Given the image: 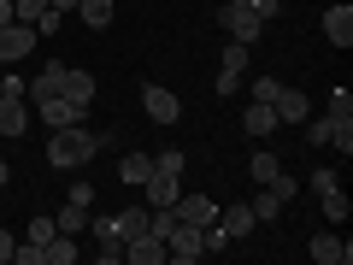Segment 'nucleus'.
<instances>
[{
  "label": "nucleus",
  "instance_id": "aec40b11",
  "mask_svg": "<svg viewBox=\"0 0 353 265\" xmlns=\"http://www.w3.org/2000/svg\"><path fill=\"white\" fill-rule=\"evenodd\" d=\"M118 230H124V242L141 236V230H148V201H130L124 213H118Z\"/></svg>",
  "mask_w": 353,
  "mask_h": 265
},
{
  "label": "nucleus",
  "instance_id": "bb28decb",
  "mask_svg": "<svg viewBox=\"0 0 353 265\" xmlns=\"http://www.w3.org/2000/svg\"><path fill=\"white\" fill-rule=\"evenodd\" d=\"M283 165H277V153H253V183H271Z\"/></svg>",
  "mask_w": 353,
  "mask_h": 265
},
{
  "label": "nucleus",
  "instance_id": "37998d69",
  "mask_svg": "<svg viewBox=\"0 0 353 265\" xmlns=\"http://www.w3.org/2000/svg\"><path fill=\"white\" fill-rule=\"evenodd\" d=\"M0 71H6V65H0Z\"/></svg>",
  "mask_w": 353,
  "mask_h": 265
},
{
  "label": "nucleus",
  "instance_id": "423d86ee",
  "mask_svg": "<svg viewBox=\"0 0 353 265\" xmlns=\"http://www.w3.org/2000/svg\"><path fill=\"white\" fill-rule=\"evenodd\" d=\"M141 106H148V118H153V124H176V118H183V101H176L171 88H159V83H148V88H141Z\"/></svg>",
  "mask_w": 353,
  "mask_h": 265
},
{
  "label": "nucleus",
  "instance_id": "f704fd0d",
  "mask_svg": "<svg viewBox=\"0 0 353 265\" xmlns=\"http://www.w3.org/2000/svg\"><path fill=\"white\" fill-rule=\"evenodd\" d=\"M65 201H77V206H94V183H83V177H77V183H71V195H65Z\"/></svg>",
  "mask_w": 353,
  "mask_h": 265
},
{
  "label": "nucleus",
  "instance_id": "9d476101",
  "mask_svg": "<svg viewBox=\"0 0 353 265\" xmlns=\"http://www.w3.org/2000/svg\"><path fill=\"white\" fill-rule=\"evenodd\" d=\"M306 248H312V259H318V265H347V259H353V248L336 236V230H318Z\"/></svg>",
  "mask_w": 353,
  "mask_h": 265
},
{
  "label": "nucleus",
  "instance_id": "b1692460",
  "mask_svg": "<svg viewBox=\"0 0 353 265\" xmlns=\"http://www.w3.org/2000/svg\"><path fill=\"white\" fill-rule=\"evenodd\" d=\"M248 206H253V218H259V224H271V218L283 213V201H277V195H271V189H259V195H253Z\"/></svg>",
  "mask_w": 353,
  "mask_h": 265
},
{
  "label": "nucleus",
  "instance_id": "ea45409f",
  "mask_svg": "<svg viewBox=\"0 0 353 265\" xmlns=\"http://www.w3.org/2000/svg\"><path fill=\"white\" fill-rule=\"evenodd\" d=\"M12 24V0H0V30Z\"/></svg>",
  "mask_w": 353,
  "mask_h": 265
},
{
  "label": "nucleus",
  "instance_id": "4c0bfd02",
  "mask_svg": "<svg viewBox=\"0 0 353 265\" xmlns=\"http://www.w3.org/2000/svg\"><path fill=\"white\" fill-rule=\"evenodd\" d=\"M12 248H18V236H12V230H0V265H12Z\"/></svg>",
  "mask_w": 353,
  "mask_h": 265
},
{
  "label": "nucleus",
  "instance_id": "7c9ffc66",
  "mask_svg": "<svg viewBox=\"0 0 353 265\" xmlns=\"http://www.w3.org/2000/svg\"><path fill=\"white\" fill-rule=\"evenodd\" d=\"M277 88H283L277 77H259V83L248 88V101H265V106H271V101H277Z\"/></svg>",
  "mask_w": 353,
  "mask_h": 265
},
{
  "label": "nucleus",
  "instance_id": "7ed1b4c3",
  "mask_svg": "<svg viewBox=\"0 0 353 265\" xmlns=\"http://www.w3.org/2000/svg\"><path fill=\"white\" fill-rule=\"evenodd\" d=\"M36 24H18V18H12V24H6V30H0V65H18V59H30V53H36Z\"/></svg>",
  "mask_w": 353,
  "mask_h": 265
},
{
  "label": "nucleus",
  "instance_id": "79ce46f5",
  "mask_svg": "<svg viewBox=\"0 0 353 265\" xmlns=\"http://www.w3.org/2000/svg\"><path fill=\"white\" fill-rule=\"evenodd\" d=\"M241 6H253V0H241Z\"/></svg>",
  "mask_w": 353,
  "mask_h": 265
},
{
  "label": "nucleus",
  "instance_id": "c756f323",
  "mask_svg": "<svg viewBox=\"0 0 353 265\" xmlns=\"http://www.w3.org/2000/svg\"><path fill=\"white\" fill-rule=\"evenodd\" d=\"M218 71H248V48H241V41H230V48H224V65H218Z\"/></svg>",
  "mask_w": 353,
  "mask_h": 265
},
{
  "label": "nucleus",
  "instance_id": "2f4dec72",
  "mask_svg": "<svg viewBox=\"0 0 353 265\" xmlns=\"http://www.w3.org/2000/svg\"><path fill=\"white\" fill-rule=\"evenodd\" d=\"M330 118H353V95L341 83H336V95H330Z\"/></svg>",
  "mask_w": 353,
  "mask_h": 265
},
{
  "label": "nucleus",
  "instance_id": "0eeeda50",
  "mask_svg": "<svg viewBox=\"0 0 353 265\" xmlns=\"http://www.w3.org/2000/svg\"><path fill=\"white\" fill-rule=\"evenodd\" d=\"M253 224H259V218H253V206H248V201H224V206H218V230H224L230 242L253 236Z\"/></svg>",
  "mask_w": 353,
  "mask_h": 265
},
{
  "label": "nucleus",
  "instance_id": "f257e3e1",
  "mask_svg": "<svg viewBox=\"0 0 353 265\" xmlns=\"http://www.w3.org/2000/svg\"><path fill=\"white\" fill-rule=\"evenodd\" d=\"M101 148H106V136H101V130H88V124L48 130V165H53V171H83Z\"/></svg>",
  "mask_w": 353,
  "mask_h": 265
},
{
  "label": "nucleus",
  "instance_id": "a19ab883",
  "mask_svg": "<svg viewBox=\"0 0 353 265\" xmlns=\"http://www.w3.org/2000/svg\"><path fill=\"white\" fill-rule=\"evenodd\" d=\"M6 177H12V171H6V159H0V189H6Z\"/></svg>",
  "mask_w": 353,
  "mask_h": 265
},
{
  "label": "nucleus",
  "instance_id": "a211bd4d",
  "mask_svg": "<svg viewBox=\"0 0 353 265\" xmlns=\"http://www.w3.org/2000/svg\"><path fill=\"white\" fill-rule=\"evenodd\" d=\"M148 171H153V153H124V159H118V177H124V183H148Z\"/></svg>",
  "mask_w": 353,
  "mask_h": 265
},
{
  "label": "nucleus",
  "instance_id": "5701e85b",
  "mask_svg": "<svg viewBox=\"0 0 353 265\" xmlns=\"http://www.w3.org/2000/svg\"><path fill=\"white\" fill-rule=\"evenodd\" d=\"M153 171L183 177V171H189V153H183V148H159V153H153Z\"/></svg>",
  "mask_w": 353,
  "mask_h": 265
},
{
  "label": "nucleus",
  "instance_id": "4be33fe9",
  "mask_svg": "<svg viewBox=\"0 0 353 265\" xmlns=\"http://www.w3.org/2000/svg\"><path fill=\"white\" fill-rule=\"evenodd\" d=\"M41 253H48V265H71V259H77V253H83V248H77V242H71V236H65V230H59V236H53V242H48V248H41Z\"/></svg>",
  "mask_w": 353,
  "mask_h": 265
},
{
  "label": "nucleus",
  "instance_id": "ddd939ff",
  "mask_svg": "<svg viewBox=\"0 0 353 265\" xmlns=\"http://www.w3.org/2000/svg\"><path fill=\"white\" fill-rule=\"evenodd\" d=\"M148 206H171L176 195H183V177H171V171H148Z\"/></svg>",
  "mask_w": 353,
  "mask_h": 265
},
{
  "label": "nucleus",
  "instance_id": "a878e982",
  "mask_svg": "<svg viewBox=\"0 0 353 265\" xmlns=\"http://www.w3.org/2000/svg\"><path fill=\"white\" fill-rule=\"evenodd\" d=\"M336 189H341V177L330 171V165H318V171H312V195L324 201V195H336Z\"/></svg>",
  "mask_w": 353,
  "mask_h": 265
},
{
  "label": "nucleus",
  "instance_id": "39448f33",
  "mask_svg": "<svg viewBox=\"0 0 353 265\" xmlns=\"http://www.w3.org/2000/svg\"><path fill=\"white\" fill-rule=\"evenodd\" d=\"M36 118H41L48 130H65V124H83V118H88V106L65 101V95H48V101H36Z\"/></svg>",
  "mask_w": 353,
  "mask_h": 265
},
{
  "label": "nucleus",
  "instance_id": "2eb2a0df",
  "mask_svg": "<svg viewBox=\"0 0 353 265\" xmlns=\"http://www.w3.org/2000/svg\"><path fill=\"white\" fill-rule=\"evenodd\" d=\"M24 130H30V106L24 101H12V95H0V136H24Z\"/></svg>",
  "mask_w": 353,
  "mask_h": 265
},
{
  "label": "nucleus",
  "instance_id": "f3484780",
  "mask_svg": "<svg viewBox=\"0 0 353 265\" xmlns=\"http://www.w3.org/2000/svg\"><path fill=\"white\" fill-rule=\"evenodd\" d=\"M59 95H65V101H77V106H94V77H88V71H65Z\"/></svg>",
  "mask_w": 353,
  "mask_h": 265
},
{
  "label": "nucleus",
  "instance_id": "6e6552de",
  "mask_svg": "<svg viewBox=\"0 0 353 265\" xmlns=\"http://www.w3.org/2000/svg\"><path fill=\"white\" fill-rule=\"evenodd\" d=\"M124 259H130V265H165L171 253H165V236L141 230V236H130V242H124Z\"/></svg>",
  "mask_w": 353,
  "mask_h": 265
},
{
  "label": "nucleus",
  "instance_id": "20e7f679",
  "mask_svg": "<svg viewBox=\"0 0 353 265\" xmlns=\"http://www.w3.org/2000/svg\"><path fill=\"white\" fill-rule=\"evenodd\" d=\"M171 213H176V224H194V230L218 224V201H206V195H189V189L171 201Z\"/></svg>",
  "mask_w": 353,
  "mask_h": 265
},
{
  "label": "nucleus",
  "instance_id": "dca6fc26",
  "mask_svg": "<svg viewBox=\"0 0 353 265\" xmlns=\"http://www.w3.org/2000/svg\"><path fill=\"white\" fill-rule=\"evenodd\" d=\"M241 130H248L253 141H265L271 130H277V112H271L265 101H248V112H241Z\"/></svg>",
  "mask_w": 353,
  "mask_h": 265
},
{
  "label": "nucleus",
  "instance_id": "6ab92c4d",
  "mask_svg": "<svg viewBox=\"0 0 353 265\" xmlns=\"http://www.w3.org/2000/svg\"><path fill=\"white\" fill-rule=\"evenodd\" d=\"M77 12H83V24H88V30H106L118 6H112V0H77Z\"/></svg>",
  "mask_w": 353,
  "mask_h": 265
},
{
  "label": "nucleus",
  "instance_id": "72a5a7b5",
  "mask_svg": "<svg viewBox=\"0 0 353 265\" xmlns=\"http://www.w3.org/2000/svg\"><path fill=\"white\" fill-rule=\"evenodd\" d=\"M0 95H12V101H24V77H18L12 65H6V71H0Z\"/></svg>",
  "mask_w": 353,
  "mask_h": 265
},
{
  "label": "nucleus",
  "instance_id": "58836bf2",
  "mask_svg": "<svg viewBox=\"0 0 353 265\" xmlns=\"http://www.w3.org/2000/svg\"><path fill=\"white\" fill-rule=\"evenodd\" d=\"M48 12H59V18H65V12H77V0H48Z\"/></svg>",
  "mask_w": 353,
  "mask_h": 265
},
{
  "label": "nucleus",
  "instance_id": "1a4fd4ad",
  "mask_svg": "<svg viewBox=\"0 0 353 265\" xmlns=\"http://www.w3.org/2000/svg\"><path fill=\"white\" fill-rule=\"evenodd\" d=\"M271 112H277V124H306V118H312V101H306L301 88L283 83V88H277V101H271Z\"/></svg>",
  "mask_w": 353,
  "mask_h": 265
},
{
  "label": "nucleus",
  "instance_id": "cd10ccee",
  "mask_svg": "<svg viewBox=\"0 0 353 265\" xmlns=\"http://www.w3.org/2000/svg\"><path fill=\"white\" fill-rule=\"evenodd\" d=\"M41 12H48V0H12V18H18V24H36Z\"/></svg>",
  "mask_w": 353,
  "mask_h": 265
},
{
  "label": "nucleus",
  "instance_id": "e433bc0d",
  "mask_svg": "<svg viewBox=\"0 0 353 265\" xmlns=\"http://www.w3.org/2000/svg\"><path fill=\"white\" fill-rule=\"evenodd\" d=\"M212 88H218V95H236V88H241V77H236V71H218V83H212Z\"/></svg>",
  "mask_w": 353,
  "mask_h": 265
},
{
  "label": "nucleus",
  "instance_id": "412c9836",
  "mask_svg": "<svg viewBox=\"0 0 353 265\" xmlns=\"http://www.w3.org/2000/svg\"><path fill=\"white\" fill-rule=\"evenodd\" d=\"M53 224H59L65 236H77V230H88V206H77V201H65V206H59V218H53Z\"/></svg>",
  "mask_w": 353,
  "mask_h": 265
},
{
  "label": "nucleus",
  "instance_id": "473e14b6",
  "mask_svg": "<svg viewBox=\"0 0 353 265\" xmlns=\"http://www.w3.org/2000/svg\"><path fill=\"white\" fill-rule=\"evenodd\" d=\"M324 218H330V224H341V218H347V195H324Z\"/></svg>",
  "mask_w": 353,
  "mask_h": 265
},
{
  "label": "nucleus",
  "instance_id": "c85d7f7f",
  "mask_svg": "<svg viewBox=\"0 0 353 265\" xmlns=\"http://www.w3.org/2000/svg\"><path fill=\"white\" fill-rule=\"evenodd\" d=\"M30 242H41V248H48L53 236H59V224H53V218H30V230H24Z\"/></svg>",
  "mask_w": 353,
  "mask_h": 265
},
{
  "label": "nucleus",
  "instance_id": "9b49d317",
  "mask_svg": "<svg viewBox=\"0 0 353 265\" xmlns=\"http://www.w3.org/2000/svg\"><path fill=\"white\" fill-rule=\"evenodd\" d=\"M59 83H65V65L53 59V65H41V71L24 83V101H48V95H59Z\"/></svg>",
  "mask_w": 353,
  "mask_h": 265
},
{
  "label": "nucleus",
  "instance_id": "f03ea898",
  "mask_svg": "<svg viewBox=\"0 0 353 265\" xmlns=\"http://www.w3.org/2000/svg\"><path fill=\"white\" fill-rule=\"evenodd\" d=\"M218 24H224V30H230V41H241V48H253V41L265 36L259 12H253V6H241V0H230V6H218Z\"/></svg>",
  "mask_w": 353,
  "mask_h": 265
},
{
  "label": "nucleus",
  "instance_id": "f8f14e48",
  "mask_svg": "<svg viewBox=\"0 0 353 265\" xmlns=\"http://www.w3.org/2000/svg\"><path fill=\"white\" fill-rule=\"evenodd\" d=\"M165 253H171V259H201V230H194V224H176L171 230V236H165Z\"/></svg>",
  "mask_w": 353,
  "mask_h": 265
},
{
  "label": "nucleus",
  "instance_id": "393cba45",
  "mask_svg": "<svg viewBox=\"0 0 353 265\" xmlns=\"http://www.w3.org/2000/svg\"><path fill=\"white\" fill-rule=\"evenodd\" d=\"M330 130H336V118H306V141H312V148H330Z\"/></svg>",
  "mask_w": 353,
  "mask_h": 265
},
{
  "label": "nucleus",
  "instance_id": "4468645a",
  "mask_svg": "<svg viewBox=\"0 0 353 265\" xmlns=\"http://www.w3.org/2000/svg\"><path fill=\"white\" fill-rule=\"evenodd\" d=\"M324 36L336 41V48H353V6H347V0L324 12Z\"/></svg>",
  "mask_w": 353,
  "mask_h": 265
},
{
  "label": "nucleus",
  "instance_id": "c9c22d12",
  "mask_svg": "<svg viewBox=\"0 0 353 265\" xmlns=\"http://www.w3.org/2000/svg\"><path fill=\"white\" fill-rule=\"evenodd\" d=\"M253 12H259V24H271V18L283 12V0H253Z\"/></svg>",
  "mask_w": 353,
  "mask_h": 265
}]
</instances>
